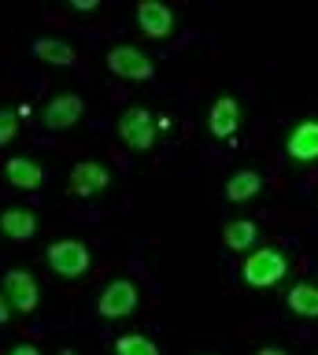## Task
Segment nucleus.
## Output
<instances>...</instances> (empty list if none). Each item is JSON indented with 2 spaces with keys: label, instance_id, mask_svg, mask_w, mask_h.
Masks as SVG:
<instances>
[{
  "label": "nucleus",
  "instance_id": "4468645a",
  "mask_svg": "<svg viewBox=\"0 0 318 355\" xmlns=\"http://www.w3.org/2000/svg\"><path fill=\"white\" fill-rule=\"evenodd\" d=\"M263 193V174L245 166V171H233L226 178V200L229 204H248V200H256Z\"/></svg>",
  "mask_w": 318,
  "mask_h": 355
},
{
  "label": "nucleus",
  "instance_id": "f03ea898",
  "mask_svg": "<svg viewBox=\"0 0 318 355\" xmlns=\"http://www.w3.org/2000/svg\"><path fill=\"white\" fill-rule=\"evenodd\" d=\"M45 263L52 266L56 277H67V282H78V277L89 274L93 266V255H89V244L85 241H74V237H63V241H52L48 252H45Z\"/></svg>",
  "mask_w": 318,
  "mask_h": 355
},
{
  "label": "nucleus",
  "instance_id": "7ed1b4c3",
  "mask_svg": "<svg viewBox=\"0 0 318 355\" xmlns=\"http://www.w3.org/2000/svg\"><path fill=\"white\" fill-rule=\"evenodd\" d=\"M285 274H289V259L278 248H256L240 266V282L248 288H274L285 282Z\"/></svg>",
  "mask_w": 318,
  "mask_h": 355
},
{
  "label": "nucleus",
  "instance_id": "5701e85b",
  "mask_svg": "<svg viewBox=\"0 0 318 355\" xmlns=\"http://www.w3.org/2000/svg\"><path fill=\"white\" fill-rule=\"evenodd\" d=\"M96 0H74V11H93Z\"/></svg>",
  "mask_w": 318,
  "mask_h": 355
},
{
  "label": "nucleus",
  "instance_id": "9b49d317",
  "mask_svg": "<svg viewBox=\"0 0 318 355\" xmlns=\"http://www.w3.org/2000/svg\"><path fill=\"white\" fill-rule=\"evenodd\" d=\"M137 26L152 41H167L174 33V11L167 4H159V0H141L137 4Z\"/></svg>",
  "mask_w": 318,
  "mask_h": 355
},
{
  "label": "nucleus",
  "instance_id": "b1692460",
  "mask_svg": "<svg viewBox=\"0 0 318 355\" xmlns=\"http://www.w3.org/2000/svg\"><path fill=\"white\" fill-rule=\"evenodd\" d=\"M56 355H78V352H74V348H63V352H56Z\"/></svg>",
  "mask_w": 318,
  "mask_h": 355
},
{
  "label": "nucleus",
  "instance_id": "f257e3e1",
  "mask_svg": "<svg viewBox=\"0 0 318 355\" xmlns=\"http://www.w3.org/2000/svg\"><path fill=\"white\" fill-rule=\"evenodd\" d=\"M115 130H118V141L134 152H148L156 144V133H159V122H156V111L145 107V104H130L118 111L115 119Z\"/></svg>",
  "mask_w": 318,
  "mask_h": 355
},
{
  "label": "nucleus",
  "instance_id": "6e6552de",
  "mask_svg": "<svg viewBox=\"0 0 318 355\" xmlns=\"http://www.w3.org/2000/svg\"><path fill=\"white\" fill-rule=\"evenodd\" d=\"M4 296L8 304H12V311H19V315H34L37 311V277L30 270H8L4 274Z\"/></svg>",
  "mask_w": 318,
  "mask_h": 355
},
{
  "label": "nucleus",
  "instance_id": "423d86ee",
  "mask_svg": "<svg viewBox=\"0 0 318 355\" xmlns=\"http://www.w3.org/2000/svg\"><path fill=\"white\" fill-rule=\"evenodd\" d=\"M112 185V171L100 159H78L71 166V196L78 200H93Z\"/></svg>",
  "mask_w": 318,
  "mask_h": 355
},
{
  "label": "nucleus",
  "instance_id": "dca6fc26",
  "mask_svg": "<svg viewBox=\"0 0 318 355\" xmlns=\"http://www.w3.org/2000/svg\"><path fill=\"white\" fill-rule=\"evenodd\" d=\"M222 241H226V248H229V252H248V248H256V241H259V226H256L251 218L226 222Z\"/></svg>",
  "mask_w": 318,
  "mask_h": 355
},
{
  "label": "nucleus",
  "instance_id": "1a4fd4ad",
  "mask_svg": "<svg viewBox=\"0 0 318 355\" xmlns=\"http://www.w3.org/2000/svg\"><path fill=\"white\" fill-rule=\"evenodd\" d=\"M82 119H85V100L78 93L52 96L45 104V111H41V122H45L48 130H71V126H78Z\"/></svg>",
  "mask_w": 318,
  "mask_h": 355
},
{
  "label": "nucleus",
  "instance_id": "0eeeda50",
  "mask_svg": "<svg viewBox=\"0 0 318 355\" xmlns=\"http://www.w3.org/2000/svg\"><path fill=\"white\" fill-rule=\"evenodd\" d=\"M240 130V100L237 96H218L207 107V133L215 141H233Z\"/></svg>",
  "mask_w": 318,
  "mask_h": 355
},
{
  "label": "nucleus",
  "instance_id": "aec40b11",
  "mask_svg": "<svg viewBox=\"0 0 318 355\" xmlns=\"http://www.w3.org/2000/svg\"><path fill=\"white\" fill-rule=\"evenodd\" d=\"M12 318V304H8V296H4V288H0V326Z\"/></svg>",
  "mask_w": 318,
  "mask_h": 355
},
{
  "label": "nucleus",
  "instance_id": "ddd939ff",
  "mask_svg": "<svg viewBox=\"0 0 318 355\" xmlns=\"http://www.w3.org/2000/svg\"><path fill=\"white\" fill-rule=\"evenodd\" d=\"M0 233L15 244H26L30 237H37V215L30 207H8L0 215Z\"/></svg>",
  "mask_w": 318,
  "mask_h": 355
},
{
  "label": "nucleus",
  "instance_id": "f3484780",
  "mask_svg": "<svg viewBox=\"0 0 318 355\" xmlns=\"http://www.w3.org/2000/svg\"><path fill=\"white\" fill-rule=\"evenodd\" d=\"M285 304H289V311L300 318H318V285L296 282L289 288V296H285Z\"/></svg>",
  "mask_w": 318,
  "mask_h": 355
},
{
  "label": "nucleus",
  "instance_id": "f8f14e48",
  "mask_svg": "<svg viewBox=\"0 0 318 355\" xmlns=\"http://www.w3.org/2000/svg\"><path fill=\"white\" fill-rule=\"evenodd\" d=\"M4 182L19 193H34L45 185V166L30 155H12V159H4Z\"/></svg>",
  "mask_w": 318,
  "mask_h": 355
},
{
  "label": "nucleus",
  "instance_id": "4be33fe9",
  "mask_svg": "<svg viewBox=\"0 0 318 355\" xmlns=\"http://www.w3.org/2000/svg\"><path fill=\"white\" fill-rule=\"evenodd\" d=\"M256 355H289V352H285V348H278V344H267V348H259Z\"/></svg>",
  "mask_w": 318,
  "mask_h": 355
},
{
  "label": "nucleus",
  "instance_id": "6ab92c4d",
  "mask_svg": "<svg viewBox=\"0 0 318 355\" xmlns=\"http://www.w3.org/2000/svg\"><path fill=\"white\" fill-rule=\"evenodd\" d=\"M19 137V111L0 107V144H12Z\"/></svg>",
  "mask_w": 318,
  "mask_h": 355
},
{
  "label": "nucleus",
  "instance_id": "9d476101",
  "mask_svg": "<svg viewBox=\"0 0 318 355\" xmlns=\"http://www.w3.org/2000/svg\"><path fill=\"white\" fill-rule=\"evenodd\" d=\"M285 152L292 163H318V119L296 122L285 137Z\"/></svg>",
  "mask_w": 318,
  "mask_h": 355
},
{
  "label": "nucleus",
  "instance_id": "2eb2a0df",
  "mask_svg": "<svg viewBox=\"0 0 318 355\" xmlns=\"http://www.w3.org/2000/svg\"><path fill=\"white\" fill-rule=\"evenodd\" d=\"M30 52H34L41 63H52V67H74L78 63V52L60 37H37L34 44H30Z\"/></svg>",
  "mask_w": 318,
  "mask_h": 355
},
{
  "label": "nucleus",
  "instance_id": "412c9836",
  "mask_svg": "<svg viewBox=\"0 0 318 355\" xmlns=\"http://www.w3.org/2000/svg\"><path fill=\"white\" fill-rule=\"evenodd\" d=\"M4 355H41V352L34 348V344H15V348H12V352H4Z\"/></svg>",
  "mask_w": 318,
  "mask_h": 355
},
{
  "label": "nucleus",
  "instance_id": "20e7f679",
  "mask_svg": "<svg viewBox=\"0 0 318 355\" xmlns=\"http://www.w3.org/2000/svg\"><path fill=\"white\" fill-rule=\"evenodd\" d=\"M141 307V288L137 282H130V277H115V282L104 285L100 300H96V315L100 318H130L134 311Z\"/></svg>",
  "mask_w": 318,
  "mask_h": 355
},
{
  "label": "nucleus",
  "instance_id": "39448f33",
  "mask_svg": "<svg viewBox=\"0 0 318 355\" xmlns=\"http://www.w3.org/2000/svg\"><path fill=\"white\" fill-rule=\"evenodd\" d=\"M104 63H107V71L115 78H123V82H148V78L156 74V63H152L137 44H115Z\"/></svg>",
  "mask_w": 318,
  "mask_h": 355
},
{
  "label": "nucleus",
  "instance_id": "a211bd4d",
  "mask_svg": "<svg viewBox=\"0 0 318 355\" xmlns=\"http://www.w3.org/2000/svg\"><path fill=\"white\" fill-rule=\"evenodd\" d=\"M115 355H159L156 340L145 337V333H123L115 340Z\"/></svg>",
  "mask_w": 318,
  "mask_h": 355
}]
</instances>
